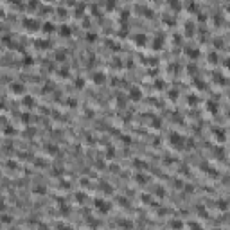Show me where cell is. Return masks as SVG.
<instances>
[{
	"label": "cell",
	"mask_w": 230,
	"mask_h": 230,
	"mask_svg": "<svg viewBox=\"0 0 230 230\" xmlns=\"http://www.w3.org/2000/svg\"><path fill=\"white\" fill-rule=\"evenodd\" d=\"M11 92H13V94H22V92H23V86H22L20 83H14V85L11 86Z\"/></svg>",
	"instance_id": "8992f818"
},
{
	"label": "cell",
	"mask_w": 230,
	"mask_h": 230,
	"mask_svg": "<svg viewBox=\"0 0 230 230\" xmlns=\"http://www.w3.org/2000/svg\"><path fill=\"white\" fill-rule=\"evenodd\" d=\"M95 209H97L99 212H103V214H108L110 209H112V205H110L108 202H104V200H97V202H95Z\"/></svg>",
	"instance_id": "7a4b0ae2"
},
{
	"label": "cell",
	"mask_w": 230,
	"mask_h": 230,
	"mask_svg": "<svg viewBox=\"0 0 230 230\" xmlns=\"http://www.w3.org/2000/svg\"><path fill=\"white\" fill-rule=\"evenodd\" d=\"M43 31H45V32H52V31H54L52 23H45V25H43Z\"/></svg>",
	"instance_id": "7c38bea8"
},
{
	"label": "cell",
	"mask_w": 230,
	"mask_h": 230,
	"mask_svg": "<svg viewBox=\"0 0 230 230\" xmlns=\"http://www.w3.org/2000/svg\"><path fill=\"white\" fill-rule=\"evenodd\" d=\"M137 180H139L140 184H146V182H148V178H146V176H140V175L137 176Z\"/></svg>",
	"instance_id": "4fadbf2b"
},
{
	"label": "cell",
	"mask_w": 230,
	"mask_h": 230,
	"mask_svg": "<svg viewBox=\"0 0 230 230\" xmlns=\"http://www.w3.org/2000/svg\"><path fill=\"white\" fill-rule=\"evenodd\" d=\"M155 49H162L164 47V38L160 36V38H155V45H153Z\"/></svg>",
	"instance_id": "52a82bcc"
},
{
	"label": "cell",
	"mask_w": 230,
	"mask_h": 230,
	"mask_svg": "<svg viewBox=\"0 0 230 230\" xmlns=\"http://www.w3.org/2000/svg\"><path fill=\"white\" fill-rule=\"evenodd\" d=\"M169 142H171V146H175L176 149H182L184 144H185V139H184L182 135H178V133H173V135L169 137Z\"/></svg>",
	"instance_id": "6da1fadb"
},
{
	"label": "cell",
	"mask_w": 230,
	"mask_h": 230,
	"mask_svg": "<svg viewBox=\"0 0 230 230\" xmlns=\"http://www.w3.org/2000/svg\"><path fill=\"white\" fill-rule=\"evenodd\" d=\"M121 225H122V227H131V223H130V221H121Z\"/></svg>",
	"instance_id": "5bb4252c"
},
{
	"label": "cell",
	"mask_w": 230,
	"mask_h": 230,
	"mask_svg": "<svg viewBox=\"0 0 230 230\" xmlns=\"http://www.w3.org/2000/svg\"><path fill=\"white\" fill-rule=\"evenodd\" d=\"M94 81L99 85V83H104V81H106V77H104V74H95V76H94Z\"/></svg>",
	"instance_id": "ba28073f"
},
{
	"label": "cell",
	"mask_w": 230,
	"mask_h": 230,
	"mask_svg": "<svg viewBox=\"0 0 230 230\" xmlns=\"http://www.w3.org/2000/svg\"><path fill=\"white\" fill-rule=\"evenodd\" d=\"M142 99V92L139 86H131L130 88V101H140Z\"/></svg>",
	"instance_id": "3957f363"
},
{
	"label": "cell",
	"mask_w": 230,
	"mask_h": 230,
	"mask_svg": "<svg viewBox=\"0 0 230 230\" xmlns=\"http://www.w3.org/2000/svg\"><path fill=\"white\" fill-rule=\"evenodd\" d=\"M171 227H182V223L180 221H175V223H171Z\"/></svg>",
	"instance_id": "9a60e30c"
},
{
	"label": "cell",
	"mask_w": 230,
	"mask_h": 230,
	"mask_svg": "<svg viewBox=\"0 0 230 230\" xmlns=\"http://www.w3.org/2000/svg\"><path fill=\"white\" fill-rule=\"evenodd\" d=\"M133 41H135V45H139V47H144V45L148 43V38H146L144 34H137V36L133 38Z\"/></svg>",
	"instance_id": "5b68a950"
},
{
	"label": "cell",
	"mask_w": 230,
	"mask_h": 230,
	"mask_svg": "<svg viewBox=\"0 0 230 230\" xmlns=\"http://www.w3.org/2000/svg\"><path fill=\"white\" fill-rule=\"evenodd\" d=\"M23 25L27 27V31H36V29L40 27V25H38V22H36V20H32V18H31V20H29V18H25V20H23Z\"/></svg>",
	"instance_id": "277c9868"
},
{
	"label": "cell",
	"mask_w": 230,
	"mask_h": 230,
	"mask_svg": "<svg viewBox=\"0 0 230 230\" xmlns=\"http://www.w3.org/2000/svg\"><path fill=\"white\" fill-rule=\"evenodd\" d=\"M218 207H220L221 211H225V209L229 207V203H227V200H220V203H218Z\"/></svg>",
	"instance_id": "8fae6325"
},
{
	"label": "cell",
	"mask_w": 230,
	"mask_h": 230,
	"mask_svg": "<svg viewBox=\"0 0 230 230\" xmlns=\"http://www.w3.org/2000/svg\"><path fill=\"white\" fill-rule=\"evenodd\" d=\"M59 32H61V36H70V34H72V31H70V27H67V25H63Z\"/></svg>",
	"instance_id": "9c48e42d"
},
{
	"label": "cell",
	"mask_w": 230,
	"mask_h": 230,
	"mask_svg": "<svg viewBox=\"0 0 230 230\" xmlns=\"http://www.w3.org/2000/svg\"><path fill=\"white\" fill-rule=\"evenodd\" d=\"M193 27H194V25H193V23H189V25H187V23H185V32H187V34H189V36H193V32H194V31H193Z\"/></svg>",
	"instance_id": "30bf717a"
},
{
	"label": "cell",
	"mask_w": 230,
	"mask_h": 230,
	"mask_svg": "<svg viewBox=\"0 0 230 230\" xmlns=\"http://www.w3.org/2000/svg\"><path fill=\"white\" fill-rule=\"evenodd\" d=\"M151 2H157V0H151Z\"/></svg>",
	"instance_id": "2e32d148"
}]
</instances>
